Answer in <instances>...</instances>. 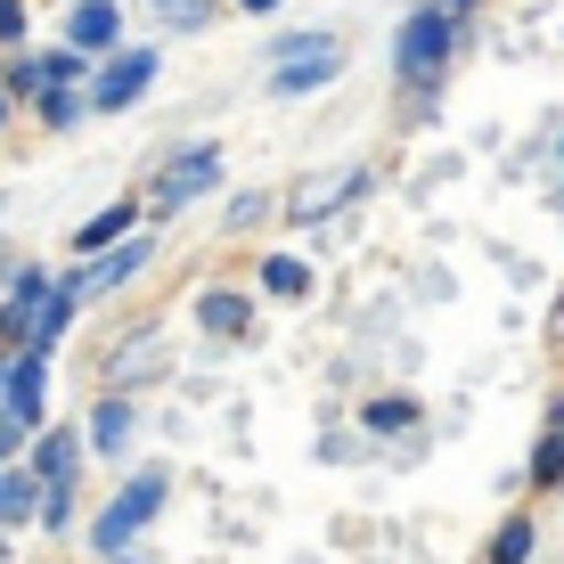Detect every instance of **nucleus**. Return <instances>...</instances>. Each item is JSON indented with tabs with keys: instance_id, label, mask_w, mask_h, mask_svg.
<instances>
[{
	"instance_id": "1",
	"label": "nucleus",
	"mask_w": 564,
	"mask_h": 564,
	"mask_svg": "<svg viewBox=\"0 0 564 564\" xmlns=\"http://www.w3.org/2000/svg\"><path fill=\"white\" fill-rule=\"evenodd\" d=\"M344 74V42L336 33H295V42L270 50V90H319Z\"/></svg>"
},
{
	"instance_id": "2",
	"label": "nucleus",
	"mask_w": 564,
	"mask_h": 564,
	"mask_svg": "<svg viewBox=\"0 0 564 564\" xmlns=\"http://www.w3.org/2000/svg\"><path fill=\"white\" fill-rule=\"evenodd\" d=\"M393 57H401V74H410V83H434L442 57H451V17H442V9H417L410 25H401Z\"/></svg>"
},
{
	"instance_id": "3",
	"label": "nucleus",
	"mask_w": 564,
	"mask_h": 564,
	"mask_svg": "<svg viewBox=\"0 0 564 564\" xmlns=\"http://www.w3.org/2000/svg\"><path fill=\"white\" fill-rule=\"evenodd\" d=\"M213 181H221V155L213 148H181L164 172H155V205H188V197H205Z\"/></svg>"
},
{
	"instance_id": "4",
	"label": "nucleus",
	"mask_w": 564,
	"mask_h": 564,
	"mask_svg": "<svg viewBox=\"0 0 564 564\" xmlns=\"http://www.w3.org/2000/svg\"><path fill=\"white\" fill-rule=\"evenodd\" d=\"M155 499H164V475H140V482H131V491L99 516V549H131V532L155 516Z\"/></svg>"
},
{
	"instance_id": "5",
	"label": "nucleus",
	"mask_w": 564,
	"mask_h": 564,
	"mask_svg": "<svg viewBox=\"0 0 564 564\" xmlns=\"http://www.w3.org/2000/svg\"><path fill=\"white\" fill-rule=\"evenodd\" d=\"M140 262H148V238H131V246H107V254L90 262L83 279H66L57 295H66V303H90V295H107V286H123V279H131Z\"/></svg>"
},
{
	"instance_id": "6",
	"label": "nucleus",
	"mask_w": 564,
	"mask_h": 564,
	"mask_svg": "<svg viewBox=\"0 0 564 564\" xmlns=\"http://www.w3.org/2000/svg\"><path fill=\"white\" fill-rule=\"evenodd\" d=\"M148 74H155V50H123V57H107V74L90 83V107H131L148 90Z\"/></svg>"
},
{
	"instance_id": "7",
	"label": "nucleus",
	"mask_w": 564,
	"mask_h": 564,
	"mask_svg": "<svg viewBox=\"0 0 564 564\" xmlns=\"http://www.w3.org/2000/svg\"><path fill=\"white\" fill-rule=\"evenodd\" d=\"M0 417H17V425L42 417V352H25V360L9 368V410H0Z\"/></svg>"
},
{
	"instance_id": "8",
	"label": "nucleus",
	"mask_w": 564,
	"mask_h": 564,
	"mask_svg": "<svg viewBox=\"0 0 564 564\" xmlns=\"http://www.w3.org/2000/svg\"><path fill=\"white\" fill-rule=\"evenodd\" d=\"M66 42L74 50H107L115 42V0H83V9L66 17Z\"/></svg>"
},
{
	"instance_id": "9",
	"label": "nucleus",
	"mask_w": 564,
	"mask_h": 564,
	"mask_svg": "<svg viewBox=\"0 0 564 564\" xmlns=\"http://www.w3.org/2000/svg\"><path fill=\"white\" fill-rule=\"evenodd\" d=\"M344 197H360V172H336V181H303L295 188V221H319L327 205H344Z\"/></svg>"
},
{
	"instance_id": "10",
	"label": "nucleus",
	"mask_w": 564,
	"mask_h": 564,
	"mask_svg": "<svg viewBox=\"0 0 564 564\" xmlns=\"http://www.w3.org/2000/svg\"><path fill=\"white\" fill-rule=\"evenodd\" d=\"M197 319L213 327V336H238V327H246V295H221V286H213V295L197 303Z\"/></svg>"
},
{
	"instance_id": "11",
	"label": "nucleus",
	"mask_w": 564,
	"mask_h": 564,
	"mask_svg": "<svg viewBox=\"0 0 564 564\" xmlns=\"http://www.w3.org/2000/svg\"><path fill=\"white\" fill-rule=\"evenodd\" d=\"M262 286H270V295H286V303H295L303 286H311V270H303L295 254H270V262H262Z\"/></svg>"
},
{
	"instance_id": "12",
	"label": "nucleus",
	"mask_w": 564,
	"mask_h": 564,
	"mask_svg": "<svg viewBox=\"0 0 564 564\" xmlns=\"http://www.w3.org/2000/svg\"><path fill=\"white\" fill-rule=\"evenodd\" d=\"M90 442H99V451H123L131 442V401H107V410L90 417Z\"/></svg>"
},
{
	"instance_id": "13",
	"label": "nucleus",
	"mask_w": 564,
	"mask_h": 564,
	"mask_svg": "<svg viewBox=\"0 0 564 564\" xmlns=\"http://www.w3.org/2000/svg\"><path fill=\"white\" fill-rule=\"evenodd\" d=\"M131 213H140V205H107L99 221H83V238H74V246H83V254H90V246H115L131 229Z\"/></svg>"
},
{
	"instance_id": "14",
	"label": "nucleus",
	"mask_w": 564,
	"mask_h": 564,
	"mask_svg": "<svg viewBox=\"0 0 564 564\" xmlns=\"http://www.w3.org/2000/svg\"><path fill=\"white\" fill-rule=\"evenodd\" d=\"M556 475H564V417L549 425V442L532 451V482H556Z\"/></svg>"
},
{
	"instance_id": "15",
	"label": "nucleus",
	"mask_w": 564,
	"mask_h": 564,
	"mask_svg": "<svg viewBox=\"0 0 564 564\" xmlns=\"http://www.w3.org/2000/svg\"><path fill=\"white\" fill-rule=\"evenodd\" d=\"M42 475L50 482H74V434H50L42 442Z\"/></svg>"
},
{
	"instance_id": "16",
	"label": "nucleus",
	"mask_w": 564,
	"mask_h": 564,
	"mask_svg": "<svg viewBox=\"0 0 564 564\" xmlns=\"http://www.w3.org/2000/svg\"><path fill=\"white\" fill-rule=\"evenodd\" d=\"M532 556V523H508V532L491 540V564H523Z\"/></svg>"
},
{
	"instance_id": "17",
	"label": "nucleus",
	"mask_w": 564,
	"mask_h": 564,
	"mask_svg": "<svg viewBox=\"0 0 564 564\" xmlns=\"http://www.w3.org/2000/svg\"><path fill=\"white\" fill-rule=\"evenodd\" d=\"M25 508H33V482L9 475V482H0V523H25Z\"/></svg>"
},
{
	"instance_id": "18",
	"label": "nucleus",
	"mask_w": 564,
	"mask_h": 564,
	"mask_svg": "<svg viewBox=\"0 0 564 564\" xmlns=\"http://www.w3.org/2000/svg\"><path fill=\"white\" fill-rule=\"evenodd\" d=\"M74 115H83V99H74V90H42V123H50V131H66Z\"/></svg>"
},
{
	"instance_id": "19",
	"label": "nucleus",
	"mask_w": 564,
	"mask_h": 564,
	"mask_svg": "<svg viewBox=\"0 0 564 564\" xmlns=\"http://www.w3.org/2000/svg\"><path fill=\"white\" fill-rule=\"evenodd\" d=\"M9 90H50V74H42V57H17V66H9Z\"/></svg>"
},
{
	"instance_id": "20",
	"label": "nucleus",
	"mask_w": 564,
	"mask_h": 564,
	"mask_svg": "<svg viewBox=\"0 0 564 564\" xmlns=\"http://www.w3.org/2000/svg\"><path fill=\"white\" fill-rule=\"evenodd\" d=\"M66 508H74V482H50L42 491V523H66Z\"/></svg>"
},
{
	"instance_id": "21",
	"label": "nucleus",
	"mask_w": 564,
	"mask_h": 564,
	"mask_svg": "<svg viewBox=\"0 0 564 564\" xmlns=\"http://www.w3.org/2000/svg\"><path fill=\"white\" fill-rule=\"evenodd\" d=\"M417 410H410V401H377V410H368V425H410Z\"/></svg>"
},
{
	"instance_id": "22",
	"label": "nucleus",
	"mask_w": 564,
	"mask_h": 564,
	"mask_svg": "<svg viewBox=\"0 0 564 564\" xmlns=\"http://www.w3.org/2000/svg\"><path fill=\"white\" fill-rule=\"evenodd\" d=\"M25 33V0H0V42H17Z\"/></svg>"
},
{
	"instance_id": "23",
	"label": "nucleus",
	"mask_w": 564,
	"mask_h": 564,
	"mask_svg": "<svg viewBox=\"0 0 564 564\" xmlns=\"http://www.w3.org/2000/svg\"><path fill=\"white\" fill-rule=\"evenodd\" d=\"M17 451H25V425H17V417H0V466H9Z\"/></svg>"
},
{
	"instance_id": "24",
	"label": "nucleus",
	"mask_w": 564,
	"mask_h": 564,
	"mask_svg": "<svg viewBox=\"0 0 564 564\" xmlns=\"http://www.w3.org/2000/svg\"><path fill=\"white\" fill-rule=\"evenodd\" d=\"M246 9H279V0H246Z\"/></svg>"
},
{
	"instance_id": "25",
	"label": "nucleus",
	"mask_w": 564,
	"mask_h": 564,
	"mask_svg": "<svg viewBox=\"0 0 564 564\" xmlns=\"http://www.w3.org/2000/svg\"><path fill=\"white\" fill-rule=\"evenodd\" d=\"M0 123H9V99H0Z\"/></svg>"
},
{
	"instance_id": "26",
	"label": "nucleus",
	"mask_w": 564,
	"mask_h": 564,
	"mask_svg": "<svg viewBox=\"0 0 564 564\" xmlns=\"http://www.w3.org/2000/svg\"><path fill=\"white\" fill-rule=\"evenodd\" d=\"M442 9H466V0H442Z\"/></svg>"
},
{
	"instance_id": "27",
	"label": "nucleus",
	"mask_w": 564,
	"mask_h": 564,
	"mask_svg": "<svg viewBox=\"0 0 564 564\" xmlns=\"http://www.w3.org/2000/svg\"><path fill=\"white\" fill-rule=\"evenodd\" d=\"M556 327H564V303H556Z\"/></svg>"
}]
</instances>
